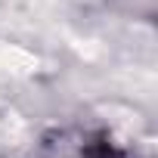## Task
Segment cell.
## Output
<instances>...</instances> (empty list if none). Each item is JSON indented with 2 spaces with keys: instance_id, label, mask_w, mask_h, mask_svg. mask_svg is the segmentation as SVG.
Wrapping results in <instances>:
<instances>
[{
  "instance_id": "6da1fadb",
  "label": "cell",
  "mask_w": 158,
  "mask_h": 158,
  "mask_svg": "<svg viewBox=\"0 0 158 158\" xmlns=\"http://www.w3.org/2000/svg\"><path fill=\"white\" fill-rule=\"evenodd\" d=\"M40 158H136L121 149L106 130L90 127H56L40 143Z\"/></svg>"
}]
</instances>
